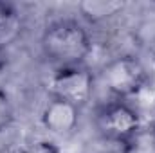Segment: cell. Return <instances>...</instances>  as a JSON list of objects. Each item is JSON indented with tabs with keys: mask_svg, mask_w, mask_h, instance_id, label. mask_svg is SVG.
<instances>
[{
	"mask_svg": "<svg viewBox=\"0 0 155 153\" xmlns=\"http://www.w3.org/2000/svg\"><path fill=\"white\" fill-rule=\"evenodd\" d=\"M124 7H126V2L123 0H81L78 4L79 15L90 24L105 22L119 15Z\"/></svg>",
	"mask_w": 155,
	"mask_h": 153,
	"instance_id": "6",
	"label": "cell"
},
{
	"mask_svg": "<svg viewBox=\"0 0 155 153\" xmlns=\"http://www.w3.org/2000/svg\"><path fill=\"white\" fill-rule=\"evenodd\" d=\"M101 79L110 94L117 99H128L139 96L148 85V70L144 63L132 54H123L110 60L103 70Z\"/></svg>",
	"mask_w": 155,
	"mask_h": 153,
	"instance_id": "2",
	"label": "cell"
},
{
	"mask_svg": "<svg viewBox=\"0 0 155 153\" xmlns=\"http://www.w3.org/2000/svg\"><path fill=\"white\" fill-rule=\"evenodd\" d=\"M148 52L152 54V58H153V61H155V36L152 38V41H150V45H148Z\"/></svg>",
	"mask_w": 155,
	"mask_h": 153,
	"instance_id": "10",
	"label": "cell"
},
{
	"mask_svg": "<svg viewBox=\"0 0 155 153\" xmlns=\"http://www.w3.org/2000/svg\"><path fill=\"white\" fill-rule=\"evenodd\" d=\"M96 126L105 139L128 144L137 139L143 128V117L132 105L117 99L99 106L96 114Z\"/></svg>",
	"mask_w": 155,
	"mask_h": 153,
	"instance_id": "3",
	"label": "cell"
},
{
	"mask_svg": "<svg viewBox=\"0 0 155 153\" xmlns=\"http://www.w3.org/2000/svg\"><path fill=\"white\" fill-rule=\"evenodd\" d=\"M79 114H81V108L74 106L72 103L49 96V99L41 108L40 121L49 133L58 137H67L76 132L79 124Z\"/></svg>",
	"mask_w": 155,
	"mask_h": 153,
	"instance_id": "5",
	"label": "cell"
},
{
	"mask_svg": "<svg viewBox=\"0 0 155 153\" xmlns=\"http://www.w3.org/2000/svg\"><path fill=\"white\" fill-rule=\"evenodd\" d=\"M49 96L65 99L74 106H85L94 94V74L85 65L58 67L47 81Z\"/></svg>",
	"mask_w": 155,
	"mask_h": 153,
	"instance_id": "4",
	"label": "cell"
},
{
	"mask_svg": "<svg viewBox=\"0 0 155 153\" xmlns=\"http://www.w3.org/2000/svg\"><path fill=\"white\" fill-rule=\"evenodd\" d=\"M16 11L11 4H5V2H0V40L4 36V33H7L15 24H16Z\"/></svg>",
	"mask_w": 155,
	"mask_h": 153,
	"instance_id": "9",
	"label": "cell"
},
{
	"mask_svg": "<svg viewBox=\"0 0 155 153\" xmlns=\"http://www.w3.org/2000/svg\"><path fill=\"white\" fill-rule=\"evenodd\" d=\"M15 122V106L4 88H0V132L7 130Z\"/></svg>",
	"mask_w": 155,
	"mask_h": 153,
	"instance_id": "7",
	"label": "cell"
},
{
	"mask_svg": "<svg viewBox=\"0 0 155 153\" xmlns=\"http://www.w3.org/2000/svg\"><path fill=\"white\" fill-rule=\"evenodd\" d=\"M43 56L58 67L83 65L92 50L88 31L76 20H56L49 24L40 38Z\"/></svg>",
	"mask_w": 155,
	"mask_h": 153,
	"instance_id": "1",
	"label": "cell"
},
{
	"mask_svg": "<svg viewBox=\"0 0 155 153\" xmlns=\"http://www.w3.org/2000/svg\"><path fill=\"white\" fill-rule=\"evenodd\" d=\"M13 153H61V151L51 141H35V142L22 144V146L15 148Z\"/></svg>",
	"mask_w": 155,
	"mask_h": 153,
	"instance_id": "8",
	"label": "cell"
},
{
	"mask_svg": "<svg viewBox=\"0 0 155 153\" xmlns=\"http://www.w3.org/2000/svg\"><path fill=\"white\" fill-rule=\"evenodd\" d=\"M152 137H153V141H155V122H153V126H152Z\"/></svg>",
	"mask_w": 155,
	"mask_h": 153,
	"instance_id": "11",
	"label": "cell"
}]
</instances>
